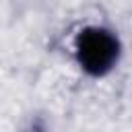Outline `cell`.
<instances>
[{
    "mask_svg": "<svg viewBox=\"0 0 132 132\" xmlns=\"http://www.w3.org/2000/svg\"><path fill=\"white\" fill-rule=\"evenodd\" d=\"M70 52L74 66L85 76L101 80L120 66L124 43L116 29L101 23H89L74 33Z\"/></svg>",
    "mask_w": 132,
    "mask_h": 132,
    "instance_id": "cell-1",
    "label": "cell"
}]
</instances>
